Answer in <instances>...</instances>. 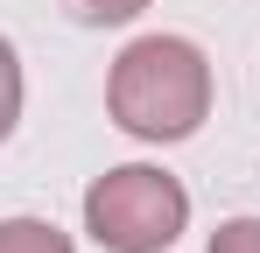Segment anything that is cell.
Returning <instances> with one entry per match:
<instances>
[{"mask_svg": "<svg viewBox=\"0 0 260 253\" xmlns=\"http://www.w3.org/2000/svg\"><path fill=\"white\" fill-rule=\"evenodd\" d=\"M0 253H71V239L43 218H0Z\"/></svg>", "mask_w": 260, "mask_h": 253, "instance_id": "3", "label": "cell"}, {"mask_svg": "<svg viewBox=\"0 0 260 253\" xmlns=\"http://www.w3.org/2000/svg\"><path fill=\"white\" fill-rule=\"evenodd\" d=\"M183 218H190L183 183L162 176V169H148V162L106 169L85 190V232L106 253H169Z\"/></svg>", "mask_w": 260, "mask_h": 253, "instance_id": "2", "label": "cell"}, {"mask_svg": "<svg viewBox=\"0 0 260 253\" xmlns=\"http://www.w3.org/2000/svg\"><path fill=\"white\" fill-rule=\"evenodd\" d=\"M78 21H91V28H113V21H134L148 0H63Z\"/></svg>", "mask_w": 260, "mask_h": 253, "instance_id": "5", "label": "cell"}, {"mask_svg": "<svg viewBox=\"0 0 260 253\" xmlns=\"http://www.w3.org/2000/svg\"><path fill=\"white\" fill-rule=\"evenodd\" d=\"M204 253H260V218H225Z\"/></svg>", "mask_w": 260, "mask_h": 253, "instance_id": "6", "label": "cell"}, {"mask_svg": "<svg viewBox=\"0 0 260 253\" xmlns=\"http://www.w3.org/2000/svg\"><path fill=\"white\" fill-rule=\"evenodd\" d=\"M106 106L134 141H183L211 113V64L183 36H141L120 49Z\"/></svg>", "mask_w": 260, "mask_h": 253, "instance_id": "1", "label": "cell"}, {"mask_svg": "<svg viewBox=\"0 0 260 253\" xmlns=\"http://www.w3.org/2000/svg\"><path fill=\"white\" fill-rule=\"evenodd\" d=\"M14 120H21V64H14V42L0 36V141L14 134Z\"/></svg>", "mask_w": 260, "mask_h": 253, "instance_id": "4", "label": "cell"}]
</instances>
